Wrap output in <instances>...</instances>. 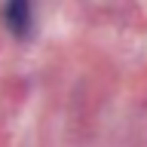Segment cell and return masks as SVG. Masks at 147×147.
Returning a JSON list of instances; mask_svg holds the SVG:
<instances>
[{"mask_svg":"<svg viewBox=\"0 0 147 147\" xmlns=\"http://www.w3.org/2000/svg\"><path fill=\"white\" fill-rule=\"evenodd\" d=\"M3 18L16 37H28L31 34V0H6Z\"/></svg>","mask_w":147,"mask_h":147,"instance_id":"obj_1","label":"cell"}]
</instances>
